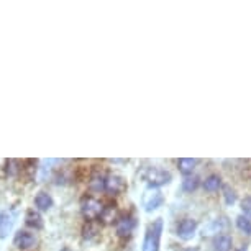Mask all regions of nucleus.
<instances>
[{"label": "nucleus", "instance_id": "obj_1", "mask_svg": "<svg viewBox=\"0 0 251 251\" xmlns=\"http://www.w3.org/2000/svg\"><path fill=\"white\" fill-rule=\"evenodd\" d=\"M161 233H163V219H156L148 225L143 240V251H159Z\"/></svg>", "mask_w": 251, "mask_h": 251}, {"label": "nucleus", "instance_id": "obj_2", "mask_svg": "<svg viewBox=\"0 0 251 251\" xmlns=\"http://www.w3.org/2000/svg\"><path fill=\"white\" fill-rule=\"evenodd\" d=\"M143 179L148 182L150 187L159 189L161 186H166V184H169L173 181V174L163 168H158V166H151V168L145 169Z\"/></svg>", "mask_w": 251, "mask_h": 251}, {"label": "nucleus", "instance_id": "obj_3", "mask_svg": "<svg viewBox=\"0 0 251 251\" xmlns=\"http://www.w3.org/2000/svg\"><path fill=\"white\" fill-rule=\"evenodd\" d=\"M80 212H82L84 219L87 222H94V220L100 219V215L103 212V205L96 197L86 196V197H82V201H80Z\"/></svg>", "mask_w": 251, "mask_h": 251}, {"label": "nucleus", "instance_id": "obj_4", "mask_svg": "<svg viewBox=\"0 0 251 251\" xmlns=\"http://www.w3.org/2000/svg\"><path fill=\"white\" fill-rule=\"evenodd\" d=\"M197 220L191 219V217H186V219H181L177 222L176 225V235L179 236L181 240H191L194 238V235H196L197 231Z\"/></svg>", "mask_w": 251, "mask_h": 251}, {"label": "nucleus", "instance_id": "obj_5", "mask_svg": "<svg viewBox=\"0 0 251 251\" xmlns=\"http://www.w3.org/2000/svg\"><path fill=\"white\" fill-rule=\"evenodd\" d=\"M164 203V196L159 189H153L150 187L148 191L145 192V197H143V207L146 212H153V210H158V208Z\"/></svg>", "mask_w": 251, "mask_h": 251}, {"label": "nucleus", "instance_id": "obj_6", "mask_svg": "<svg viewBox=\"0 0 251 251\" xmlns=\"http://www.w3.org/2000/svg\"><path fill=\"white\" fill-rule=\"evenodd\" d=\"M135 217L130 215V214H123L118 217V220L115 222V230H117V235L122 236V238H128L131 235V231L135 230Z\"/></svg>", "mask_w": 251, "mask_h": 251}, {"label": "nucleus", "instance_id": "obj_7", "mask_svg": "<svg viewBox=\"0 0 251 251\" xmlns=\"http://www.w3.org/2000/svg\"><path fill=\"white\" fill-rule=\"evenodd\" d=\"M105 191L110 194V196H118V194L126 191V181L120 174H110V176H107Z\"/></svg>", "mask_w": 251, "mask_h": 251}, {"label": "nucleus", "instance_id": "obj_8", "mask_svg": "<svg viewBox=\"0 0 251 251\" xmlns=\"http://www.w3.org/2000/svg\"><path fill=\"white\" fill-rule=\"evenodd\" d=\"M38 243V238L35 233H30V231L20 230L15 233V238H13V245L17 246L18 250H28L33 248Z\"/></svg>", "mask_w": 251, "mask_h": 251}, {"label": "nucleus", "instance_id": "obj_9", "mask_svg": "<svg viewBox=\"0 0 251 251\" xmlns=\"http://www.w3.org/2000/svg\"><path fill=\"white\" fill-rule=\"evenodd\" d=\"M214 251H231L233 250V238L226 233H220L214 238Z\"/></svg>", "mask_w": 251, "mask_h": 251}, {"label": "nucleus", "instance_id": "obj_10", "mask_svg": "<svg viewBox=\"0 0 251 251\" xmlns=\"http://www.w3.org/2000/svg\"><path fill=\"white\" fill-rule=\"evenodd\" d=\"M35 205L40 212L50 210V208L53 207V197H51V194L45 192V191L38 192L36 197H35Z\"/></svg>", "mask_w": 251, "mask_h": 251}, {"label": "nucleus", "instance_id": "obj_11", "mask_svg": "<svg viewBox=\"0 0 251 251\" xmlns=\"http://www.w3.org/2000/svg\"><path fill=\"white\" fill-rule=\"evenodd\" d=\"M197 164H199V159H196V158H182V159L177 161L179 171H181L186 177L192 176V173H194V169H196Z\"/></svg>", "mask_w": 251, "mask_h": 251}, {"label": "nucleus", "instance_id": "obj_12", "mask_svg": "<svg viewBox=\"0 0 251 251\" xmlns=\"http://www.w3.org/2000/svg\"><path fill=\"white\" fill-rule=\"evenodd\" d=\"M105 182H107V176H103L102 173H94L91 179H89V187L94 192H102L105 191Z\"/></svg>", "mask_w": 251, "mask_h": 251}, {"label": "nucleus", "instance_id": "obj_13", "mask_svg": "<svg viewBox=\"0 0 251 251\" xmlns=\"http://www.w3.org/2000/svg\"><path fill=\"white\" fill-rule=\"evenodd\" d=\"M25 224L28 226H31V228H35V230H41V228H43V219H41L40 212H36V210H33V208H30V210L26 212Z\"/></svg>", "mask_w": 251, "mask_h": 251}, {"label": "nucleus", "instance_id": "obj_14", "mask_svg": "<svg viewBox=\"0 0 251 251\" xmlns=\"http://www.w3.org/2000/svg\"><path fill=\"white\" fill-rule=\"evenodd\" d=\"M118 210H117V205L115 203H108V205L103 207V212L100 215V220L103 224H113V222L118 220Z\"/></svg>", "mask_w": 251, "mask_h": 251}, {"label": "nucleus", "instance_id": "obj_15", "mask_svg": "<svg viewBox=\"0 0 251 251\" xmlns=\"http://www.w3.org/2000/svg\"><path fill=\"white\" fill-rule=\"evenodd\" d=\"M13 226V215L10 212H3L0 214V238H5L8 231Z\"/></svg>", "mask_w": 251, "mask_h": 251}, {"label": "nucleus", "instance_id": "obj_16", "mask_svg": "<svg viewBox=\"0 0 251 251\" xmlns=\"http://www.w3.org/2000/svg\"><path fill=\"white\" fill-rule=\"evenodd\" d=\"M202 186L207 192H217L219 189H222V177L219 174H210V176L205 177V181L202 182Z\"/></svg>", "mask_w": 251, "mask_h": 251}, {"label": "nucleus", "instance_id": "obj_17", "mask_svg": "<svg viewBox=\"0 0 251 251\" xmlns=\"http://www.w3.org/2000/svg\"><path fill=\"white\" fill-rule=\"evenodd\" d=\"M201 186V179H199L197 176H187V177H184V181H182V189L186 192H194L196 189Z\"/></svg>", "mask_w": 251, "mask_h": 251}, {"label": "nucleus", "instance_id": "obj_18", "mask_svg": "<svg viewBox=\"0 0 251 251\" xmlns=\"http://www.w3.org/2000/svg\"><path fill=\"white\" fill-rule=\"evenodd\" d=\"M222 196H224V201H225L226 205H233V203L236 202V199H238L236 191L230 186H222Z\"/></svg>", "mask_w": 251, "mask_h": 251}, {"label": "nucleus", "instance_id": "obj_19", "mask_svg": "<svg viewBox=\"0 0 251 251\" xmlns=\"http://www.w3.org/2000/svg\"><path fill=\"white\" fill-rule=\"evenodd\" d=\"M236 226L240 231H243L245 235H251V219L246 215H238L236 217Z\"/></svg>", "mask_w": 251, "mask_h": 251}, {"label": "nucleus", "instance_id": "obj_20", "mask_svg": "<svg viewBox=\"0 0 251 251\" xmlns=\"http://www.w3.org/2000/svg\"><path fill=\"white\" fill-rule=\"evenodd\" d=\"M97 233H99V228H97V225L94 224V222H87V225H84V228H82V236H84V238L91 240Z\"/></svg>", "mask_w": 251, "mask_h": 251}, {"label": "nucleus", "instance_id": "obj_21", "mask_svg": "<svg viewBox=\"0 0 251 251\" xmlns=\"http://www.w3.org/2000/svg\"><path fill=\"white\" fill-rule=\"evenodd\" d=\"M17 164H18V161H15V159L7 161V174L8 176H15V174L20 171V169L17 168Z\"/></svg>", "mask_w": 251, "mask_h": 251}, {"label": "nucleus", "instance_id": "obj_22", "mask_svg": "<svg viewBox=\"0 0 251 251\" xmlns=\"http://www.w3.org/2000/svg\"><path fill=\"white\" fill-rule=\"evenodd\" d=\"M241 210L245 212L246 217H251V196L245 197L243 201H241Z\"/></svg>", "mask_w": 251, "mask_h": 251}, {"label": "nucleus", "instance_id": "obj_23", "mask_svg": "<svg viewBox=\"0 0 251 251\" xmlns=\"http://www.w3.org/2000/svg\"><path fill=\"white\" fill-rule=\"evenodd\" d=\"M236 251H246V246H241V248H238Z\"/></svg>", "mask_w": 251, "mask_h": 251}, {"label": "nucleus", "instance_id": "obj_24", "mask_svg": "<svg viewBox=\"0 0 251 251\" xmlns=\"http://www.w3.org/2000/svg\"><path fill=\"white\" fill-rule=\"evenodd\" d=\"M61 251H71L69 248H63V250H61Z\"/></svg>", "mask_w": 251, "mask_h": 251}]
</instances>
